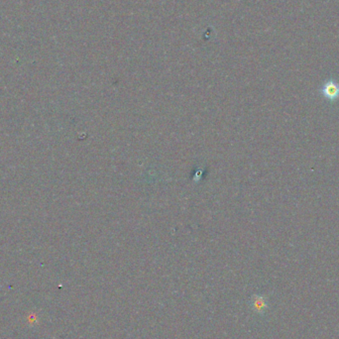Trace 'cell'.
Segmentation results:
<instances>
[{"label":"cell","instance_id":"obj_1","mask_svg":"<svg viewBox=\"0 0 339 339\" xmlns=\"http://www.w3.org/2000/svg\"><path fill=\"white\" fill-rule=\"evenodd\" d=\"M319 94L321 97L329 103H335L339 101V81L334 78L325 80L320 89Z\"/></svg>","mask_w":339,"mask_h":339}]
</instances>
